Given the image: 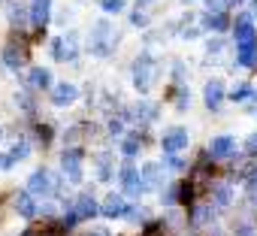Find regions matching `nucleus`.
Here are the masks:
<instances>
[{
	"label": "nucleus",
	"mask_w": 257,
	"mask_h": 236,
	"mask_svg": "<svg viewBox=\"0 0 257 236\" xmlns=\"http://www.w3.org/2000/svg\"><path fill=\"white\" fill-rule=\"evenodd\" d=\"M158 73H161V64L152 55H140L134 61V85H137V91H149L158 82Z\"/></svg>",
	"instance_id": "2"
},
{
	"label": "nucleus",
	"mask_w": 257,
	"mask_h": 236,
	"mask_svg": "<svg viewBox=\"0 0 257 236\" xmlns=\"http://www.w3.org/2000/svg\"><path fill=\"white\" fill-rule=\"evenodd\" d=\"M203 25H206L209 31H224V28H227V16H224V13H206Z\"/></svg>",
	"instance_id": "22"
},
{
	"label": "nucleus",
	"mask_w": 257,
	"mask_h": 236,
	"mask_svg": "<svg viewBox=\"0 0 257 236\" xmlns=\"http://www.w3.org/2000/svg\"><path fill=\"white\" fill-rule=\"evenodd\" d=\"M248 94H251V85H248V82H239V85L233 88V94H230V97H233V100H245Z\"/></svg>",
	"instance_id": "28"
},
{
	"label": "nucleus",
	"mask_w": 257,
	"mask_h": 236,
	"mask_svg": "<svg viewBox=\"0 0 257 236\" xmlns=\"http://www.w3.org/2000/svg\"><path fill=\"white\" fill-rule=\"evenodd\" d=\"M146 236H161V224H149V230H146Z\"/></svg>",
	"instance_id": "35"
},
{
	"label": "nucleus",
	"mask_w": 257,
	"mask_h": 236,
	"mask_svg": "<svg viewBox=\"0 0 257 236\" xmlns=\"http://www.w3.org/2000/svg\"><path fill=\"white\" fill-rule=\"evenodd\" d=\"M188 146V131L185 128H170L164 137H161V149L167 152V155H176V152H182Z\"/></svg>",
	"instance_id": "7"
},
{
	"label": "nucleus",
	"mask_w": 257,
	"mask_h": 236,
	"mask_svg": "<svg viewBox=\"0 0 257 236\" xmlns=\"http://www.w3.org/2000/svg\"><path fill=\"white\" fill-rule=\"evenodd\" d=\"M61 167L70 182H82V152L79 149H67L61 155Z\"/></svg>",
	"instance_id": "5"
},
{
	"label": "nucleus",
	"mask_w": 257,
	"mask_h": 236,
	"mask_svg": "<svg viewBox=\"0 0 257 236\" xmlns=\"http://www.w3.org/2000/svg\"><path fill=\"white\" fill-rule=\"evenodd\" d=\"M203 100H206L209 109H221V103H224V82L221 79H209L206 88H203Z\"/></svg>",
	"instance_id": "10"
},
{
	"label": "nucleus",
	"mask_w": 257,
	"mask_h": 236,
	"mask_svg": "<svg viewBox=\"0 0 257 236\" xmlns=\"http://www.w3.org/2000/svg\"><path fill=\"white\" fill-rule=\"evenodd\" d=\"M52 55L58 61H76V55H79V37L76 34H67V37L55 40L52 43Z\"/></svg>",
	"instance_id": "4"
},
{
	"label": "nucleus",
	"mask_w": 257,
	"mask_h": 236,
	"mask_svg": "<svg viewBox=\"0 0 257 236\" xmlns=\"http://www.w3.org/2000/svg\"><path fill=\"white\" fill-rule=\"evenodd\" d=\"M25 61H28V49L19 46V43H7V49H4V64H7L10 70H19V67H25Z\"/></svg>",
	"instance_id": "11"
},
{
	"label": "nucleus",
	"mask_w": 257,
	"mask_h": 236,
	"mask_svg": "<svg viewBox=\"0 0 257 236\" xmlns=\"http://www.w3.org/2000/svg\"><path fill=\"white\" fill-rule=\"evenodd\" d=\"M236 236H257V230H254L251 224H239V227H236Z\"/></svg>",
	"instance_id": "32"
},
{
	"label": "nucleus",
	"mask_w": 257,
	"mask_h": 236,
	"mask_svg": "<svg viewBox=\"0 0 257 236\" xmlns=\"http://www.w3.org/2000/svg\"><path fill=\"white\" fill-rule=\"evenodd\" d=\"M121 152H124V158H134V155L140 152V140H137V137H127V140L121 143Z\"/></svg>",
	"instance_id": "25"
},
{
	"label": "nucleus",
	"mask_w": 257,
	"mask_h": 236,
	"mask_svg": "<svg viewBox=\"0 0 257 236\" xmlns=\"http://www.w3.org/2000/svg\"><path fill=\"white\" fill-rule=\"evenodd\" d=\"M230 4H242V0H230Z\"/></svg>",
	"instance_id": "39"
},
{
	"label": "nucleus",
	"mask_w": 257,
	"mask_h": 236,
	"mask_svg": "<svg viewBox=\"0 0 257 236\" xmlns=\"http://www.w3.org/2000/svg\"><path fill=\"white\" fill-rule=\"evenodd\" d=\"M115 43H118V31H115V28H112L106 19H100V22L94 25V34H91V40H88V49H91V55H97V58H106V55H112Z\"/></svg>",
	"instance_id": "1"
},
{
	"label": "nucleus",
	"mask_w": 257,
	"mask_h": 236,
	"mask_svg": "<svg viewBox=\"0 0 257 236\" xmlns=\"http://www.w3.org/2000/svg\"><path fill=\"white\" fill-rule=\"evenodd\" d=\"M245 149H248V155H257V134H254V137H248Z\"/></svg>",
	"instance_id": "33"
},
{
	"label": "nucleus",
	"mask_w": 257,
	"mask_h": 236,
	"mask_svg": "<svg viewBox=\"0 0 257 236\" xmlns=\"http://www.w3.org/2000/svg\"><path fill=\"white\" fill-rule=\"evenodd\" d=\"M131 115L137 118V122L149 125V122H155V118H158V106H155V103H137V106L131 109Z\"/></svg>",
	"instance_id": "18"
},
{
	"label": "nucleus",
	"mask_w": 257,
	"mask_h": 236,
	"mask_svg": "<svg viewBox=\"0 0 257 236\" xmlns=\"http://www.w3.org/2000/svg\"><path fill=\"white\" fill-rule=\"evenodd\" d=\"M149 4H152V0H137V10H146Z\"/></svg>",
	"instance_id": "36"
},
{
	"label": "nucleus",
	"mask_w": 257,
	"mask_h": 236,
	"mask_svg": "<svg viewBox=\"0 0 257 236\" xmlns=\"http://www.w3.org/2000/svg\"><path fill=\"white\" fill-rule=\"evenodd\" d=\"M97 176L106 182L109 176H112V170H109V152H103V155H97Z\"/></svg>",
	"instance_id": "23"
},
{
	"label": "nucleus",
	"mask_w": 257,
	"mask_h": 236,
	"mask_svg": "<svg viewBox=\"0 0 257 236\" xmlns=\"http://www.w3.org/2000/svg\"><path fill=\"white\" fill-rule=\"evenodd\" d=\"M76 215L79 218H94L97 212H100V206H97V200H94V194H79L76 197Z\"/></svg>",
	"instance_id": "15"
},
{
	"label": "nucleus",
	"mask_w": 257,
	"mask_h": 236,
	"mask_svg": "<svg viewBox=\"0 0 257 236\" xmlns=\"http://www.w3.org/2000/svg\"><path fill=\"white\" fill-rule=\"evenodd\" d=\"M143 182H146V191H149V188H161V185H164V170H161V164H146V167H143Z\"/></svg>",
	"instance_id": "16"
},
{
	"label": "nucleus",
	"mask_w": 257,
	"mask_h": 236,
	"mask_svg": "<svg viewBox=\"0 0 257 236\" xmlns=\"http://www.w3.org/2000/svg\"><path fill=\"white\" fill-rule=\"evenodd\" d=\"M49 82H52V73L46 67H34L31 76H28V85L31 88H49Z\"/></svg>",
	"instance_id": "20"
},
{
	"label": "nucleus",
	"mask_w": 257,
	"mask_h": 236,
	"mask_svg": "<svg viewBox=\"0 0 257 236\" xmlns=\"http://www.w3.org/2000/svg\"><path fill=\"white\" fill-rule=\"evenodd\" d=\"M121 188H124V194L127 197H140L143 191H146V182H143V173L134 167V164H124L121 167Z\"/></svg>",
	"instance_id": "3"
},
{
	"label": "nucleus",
	"mask_w": 257,
	"mask_h": 236,
	"mask_svg": "<svg viewBox=\"0 0 257 236\" xmlns=\"http://www.w3.org/2000/svg\"><path fill=\"white\" fill-rule=\"evenodd\" d=\"M109 134L118 137V134H121V122H115V118H112V122H109Z\"/></svg>",
	"instance_id": "34"
},
{
	"label": "nucleus",
	"mask_w": 257,
	"mask_h": 236,
	"mask_svg": "<svg viewBox=\"0 0 257 236\" xmlns=\"http://www.w3.org/2000/svg\"><path fill=\"white\" fill-rule=\"evenodd\" d=\"M28 152H31V146H28V143H16V146H13V152H10L13 164H16V161H25V158H28Z\"/></svg>",
	"instance_id": "26"
},
{
	"label": "nucleus",
	"mask_w": 257,
	"mask_h": 236,
	"mask_svg": "<svg viewBox=\"0 0 257 236\" xmlns=\"http://www.w3.org/2000/svg\"><path fill=\"white\" fill-rule=\"evenodd\" d=\"M52 10V0H31V22H34V28H46L49 25V13Z\"/></svg>",
	"instance_id": "13"
},
{
	"label": "nucleus",
	"mask_w": 257,
	"mask_h": 236,
	"mask_svg": "<svg viewBox=\"0 0 257 236\" xmlns=\"http://www.w3.org/2000/svg\"><path fill=\"white\" fill-rule=\"evenodd\" d=\"M236 49L239 46H257V31H254V25H251V19L248 16H239L236 19Z\"/></svg>",
	"instance_id": "8"
},
{
	"label": "nucleus",
	"mask_w": 257,
	"mask_h": 236,
	"mask_svg": "<svg viewBox=\"0 0 257 236\" xmlns=\"http://www.w3.org/2000/svg\"><path fill=\"white\" fill-rule=\"evenodd\" d=\"M236 58L242 67H254L257 64V46H239L236 49Z\"/></svg>",
	"instance_id": "21"
},
{
	"label": "nucleus",
	"mask_w": 257,
	"mask_h": 236,
	"mask_svg": "<svg viewBox=\"0 0 257 236\" xmlns=\"http://www.w3.org/2000/svg\"><path fill=\"white\" fill-rule=\"evenodd\" d=\"M76 97H79V88H76L73 82H61V85L52 88V103H55V106H70Z\"/></svg>",
	"instance_id": "12"
},
{
	"label": "nucleus",
	"mask_w": 257,
	"mask_h": 236,
	"mask_svg": "<svg viewBox=\"0 0 257 236\" xmlns=\"http://www.w3.org/2000/svg\"><path fill=\"white\" fill-rule=\"evenodd\" d=\"M100 212H103L106 218H121V215H127V212H131V206H127V200H124L121 194H109V197L103 200Z\"/></svg>",
	"instance_id": "9"
},
{
	"label": "nucleus",
	"mask_w": 257,
	"mask_h": 236,
	"mask_svg": "<svg viewBox=\"0 0 257 236\" xmlns=\"http://www.w3.org/2000/svg\"><path fill=\"white\" fill-rule=\"evenodd\" d=\"M88 236H109L106 230H94V233H88Z\"/></svg>",
	"instance_id": "37"
},
{
	"label": "nucleus",
	"mask_w": 257,
	"mask_h": 236,
	"mask_svg": "<svg viewBox=\"0 0 257 236\" xmlns=\"http://www.w3.org/2000/svg\"><path fill=\"white\" fill-rule=\"evenodd\" d=\"M188 103H191V94H188L185 88H179V94H176V109H188Z\"/></svg>",
	"instance_id": "31"
},
{
	"label": "nucleus",
	"mask_w": 257,
	"mask_h": 236,
	"mask_svg": "<svg viewBox=\"0 0 257 236\" xmlns=\"http://www.w3.org/2000/svg\"><path fill=\"white\" fill-rule=\"evenodd\" d=\"M7 16H10L13 25H25V19H28L31 13H28V7L22 4V0H7Z\"/></svg>",
	"instance_id": "19"
},
{
	"label": "nucleus",
	"mask_w": 257,
	"mask_h": 236,
	"mask_svg": "<svg viewBox=\"0 0 257 236\" xmlns=\"http://www.w3.org/2000/svg\"><path fill=\"white\" fill-rule=\"evenodd\" d=\"M230 194H233L230 185H218V188H215V203H218V206H227V203H230Z\"/></svg>",
	"instance_id": "27"
},
{
	"label": "nucleus",
	"mask_w": 257,
	"mask_h": 236,
	"mask_svg": "<svg viewBox=\"0 0 257 236\" xmlns=\"http://www.w3.org/2000/svg\"><path fill=\"white\" fill-rule=\"evenodd\" d=\"M209 155L212 158H230V155H236V140L233 137H215L209 143Z\"/></svg>",
	"instance_id": "14"
},
{
	"label": "nucleus",
	"mask_w": 257,
	"mask_h": 236,
	"mask_svg": "<svg viewBox=\"0 0 257 236\" xmlns=\"http://www.w3.org/2000/svg\"><path fill=\"white\" fill-rule=\"evenodd\" d=\"M28 191H31L34 197H49V194L55 191V179H52V173H49V170H37V173L28 179Z\"/></svg>",
	"instance_id": "6"
},
{
	"label": "nucleus",
	"mask_w": 257,
	"mask_h": 236,
	"mask_svg": "<svg viewBox=\"0 0 257 236\" xmlns=\"http://www.w3.org/2000/svg\"><path fill=\"white\" fill-rule=\"evenodd\" d=\"M227 4H230V0H206V10L209 13H224Z\"/></svg>",
	"instance_id": "29"
},
{
	"label": "nucleus",
	"mask_w": 257,
	"mask_h": 236,
	"mask_svg": "<svg viewBox=\"0 0 257 236\" xmlns=\"http://www.w3.org/2000/svg\"><path fill=\"white\" fill-rule=\"evenodd\" d=\"M16 212H19L22 218H34V215H37V203H34V194H31V191H22V194L16 197Z\"/></svg>",
	"instance_id": "17"
},
{
	"label": "nucleus",
	"mask_w": 257,
	"mask_h": 236,
	"mask_svg": "<svg viewBox=\"0 0 257 236\" xmlns=\"http://www.w3.org/2000/svg\"><path fill=\"white\" fill-rule=\"evenodd\" d=\"M209 218H212V206H197V209H194V215H191V221H194L197 227H200V224H206Z\"/></svg>",
	"instance_id": "24"
},
{
	"label": "nucleus",
	"mask_w": 257,
	"mask_h": 236,
	"mask_svg": "<svg viewBox=\"0 0 257 236\" xmlns=\"http://www.w3.org/2000/svg\"><path fill=\"white\" fill-rule=\"evenodd\" d=\"M25 236H43V233H31V230H28V233H25ZM46 236H52V233H46Z\"/></svg>",
	"instance_id": "38"
},
{
	"label": "nucleus",
	"mask_w": 257,
	"mask_h": 236,
	"mask_svg": "<svg viewBox=\"0 0 257 236\" xmlns=\"http://www.w3.org/2000/svg\"><path fill=\"white\" fill-rule=\"evenodd\" d=\"M124 0H103V13H121Z\"/></svg>",
	"instance_id": "30"
}]
</instances>
